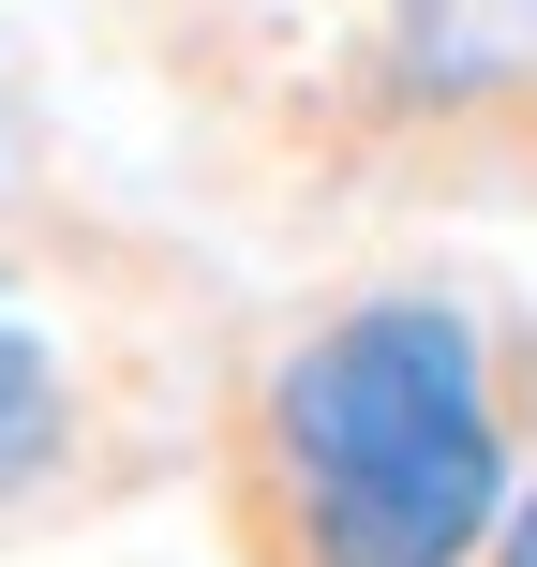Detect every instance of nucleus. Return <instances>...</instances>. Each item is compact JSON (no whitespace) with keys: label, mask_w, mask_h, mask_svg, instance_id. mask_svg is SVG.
Returning a JSON list of instances; mask_svg holds the SVG:
<instances>
[{"label":"nucleus","mask_w":537,"mask_h":567,"mask_svg":"<svg viewBox=\"0 0 537 567\" xmlns=\"http://www.w3.org/2000/svg\"><path fill=\"white\" fill-rule=\"evenodd\" d=\"M537 419V329L463 269H343L209 419L239 567H493Z\"/></svg>","instance_id":"obj_1"},{"label":"nucleus","mask_w":537,"mask_h":567,"mask_svg":"<svg viewBox=\"0 0 537 567\" xmlns=\"http://www.w3.org/2000/svg\"><path fill=\"white\" fill-rule=\"evenodd\" d=\"M105 433H135V313L60 284L45 239H0V538L135 493L149 463Z\"/></svg>","instance_id":"obj_2"},{"label":"nucleus","mask_w":537,"mask_h":567,"mask_svg":"<svg viewBox=\"0 0 537 567\" xmlns=\"http://www.w3.org/2000/svg\"><path fill=\"white\" fill-rule=\"evenodd\" d=\"M343 90L373 135H419V150L537 120V0H359Z\"/></svg>","instance_id":"obj_3"},{"label":"nucleus","mask_w":537,"mask_h":567,"mask_svg":"<svg viewBox=\"0 0 537 567\" xmlns=\"http://www.w3.org/2000/svg\"><path fill=\"white\" fill-rule=\"evenodd\" d=\"M493 567H537V463H523V493H508V538H493Z\"/></svg>","instance_id":"obj_4"},{"label":"nucleus","mask_w":537,"mask_h":567,"mask_svg":"<svg viewBox=\"0 0 537 567\" xmlns=\"http://www.w3.org/2000/svg\"><path fill=\"white\" fill-rule=\"evenodd\" d=\"M0 179H16V60H0Z\"/></svg>","instance_id":"obj_5"}]
</instances>
